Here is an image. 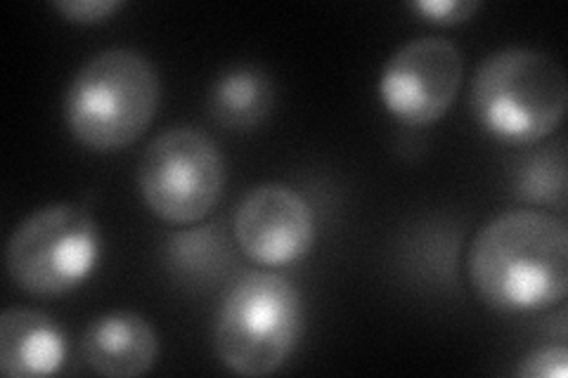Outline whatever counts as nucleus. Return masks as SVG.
<instances>
[{"instance_id": "f257e3e1", "label": "nucleus", "mask_w": 568, "mask_h": 378, "mask_svg": "<svg viewBox=\"0 0 568 378\" xmlns=\"http://www.w3.org/2000/svg\"><path fill=\"white\" fill-rule=\"evenodd\" d=\"M478 298L500 313H542L568 292V229L559 215L511 208L490 218L469 246Z\"/></svg>"}, {"instance_id": "f03ea898", "label": "nucleus", "mask_w": 568, "mask_h": 378, "mask_svg": "<svg viewBox=\"0 0 568 378\" xmlns=\"http://www.w3.org/2000/svg\"><path fill=\"white\" fill-rule=\"evenodd\" d=\"M162 102V79L145 52L110 48L93 55L64 93L69 133L93 152H119L142 137Z\"/></svg>"}, {"instance_id": "7ed1b4c3", "label": "nucleus", "mask_w": 568, "mask_h": 378, "mask_svg": "<svg viewBox=\"0 0 568 378\" xmlns=\"http://www.w3.org/2000/svg\"><path fill=\"white\" fill-rule=\"evenodd\" d=\"M471 112L478 125L507 145H538L566 114L568 83L561 64L532 48L495 50L471 81Z\"/></svg>"}, {"instance_id": "20e7f679", "label": "nucleus", "mask_w": 568, "mask_h": 378, "mask_svg": "<svg viewBox=\"0 0 568 378\" xmlns=\"http://www.w3.org/2000/svg\"><path fill=\"white\" fill-rule=\"evenodd\" d=\"M304 331V298L277 273H248L227 292L213 344L221 362L237 376L275 374L294 353Z\"/></svg>"}, {"instance_id": "39448f33", "label": "nucleus", "mask_w": 568, "mask_h": 378, "mask_svg": "<svg viewBox=\"0 0 568 378\" xmlns=\"http://www.w3.org/2000/svg\"><path fill=\"white\" fill-rule=\"evenodd\" d=\"M102 237L91 211L48 204L17 225L6 246L10 279L29 296H64L95 273Z\"/></svg>"}, {"instance_id": "423d86ee", "label": "nucleus", "mask_w": 568, "mask_h": 378, "mask_svg": "<svg viewBox=\"0 0 568 378\" xmlns=\"http://www.w3.org/2000/svg\"><path fill=\"white\" fill-rule=\"evenodd\" d=\"M225 159L216 140L178 125L156 135L138 164V190L148 208L171 225H194L219 206Z\"/></svg>"}, {"instance_id": "0eeeda50", "label": "nucleus", "mask_w": 568, "mask_h": 378, "mask_svg": "<svg viewBox=\"0 0 568 378\" xmlns=\"http://www.w3.org/2000/svg\"><path fill=\"white\" fill-rule=\"evenodd\" d=\"M462 76V50L440 35H422L388 58L379 76V98L390 116L419 129L448 114Z\"/></svg>"}, {"instance_id": "6e6552de", "label": "nucleus", "mask_w": 568, "mask_h": 378, "mask_svg": "<svg viewBox=\"0 0 568 378\" xmlns=\"http://www.w3.org/2000/svg\"><path fill=\"white\" fill-rule=\"evenodd\" d=\"M233 232L246 258L265 267H282L311 254L315 215L306 196L294 187L265 183L240 202Z\"/></svg>"}, {"instance_id": "1a4fd4ad", "label": "nucleus", "mask_w": 568, "mask_h": 378, "mask_svg": "<svg viewBox=\"0 0 568 378\" xmlns=\"http://www.w3.org/2000/svg\"><path fill=\"white\" fill-rule=\"evenodd\" d=\"M159 357V336L152 324L131 310L100 315L81 336L85 367L110 378L148 374Z\"/></svg>"}, {"instance_id": "9d476101", "label": "nucleus", "mask_w": 568, "mask_h": 378, "mask_svg": "<svg viewBox=\"0 0 568 378\" xmlns=\"http://www.w3.org/2000/svg\"><path fill=\"white\" fill-rule=\"evenodd\" d=\"M67 362V338L55 319L33 308L0 315V371L8 378L58 374Z\"/></svg>"}, {"instance_id": "9b49d317", "label": "nucleus", "mask_w": 568, "mask_h": 378, "mask_svg": "<svg viewBox=\"0 0 568 378\" xmlns=\"http://www.w3.org/2000/svg\"><path fill=\"white\" fill-rule=\"evenodd\" d=\"M275 106V85L268 71L256 64L225 69L213 81L209 93V114L213 123L230 133H248L271 116Z\"/></svg>"}, {"instance_id": "f8f14e48", "label": "nucleus", "mask_w": 568, "mask_h": 378, "mask_svg": "<svg viewBox=\"0 0 568 378\" xmlns=\"http://www.w3.org/2000/svg\"><path fill=\"white\" fill-rule=\"evenodd\" d=\"M514 194L532 206L566 211V150L564 142L528 154L514 173Z\"/></svg>"}, {"instance_id": "ddd939ff", "label": "nucleus", "mask_w": 568, "mask_h": 378, "mask_svg": "<svg viewBox=\"0 0 568 378\" xmlns=\"http://www.w3.org/2000/svg\"><path fill=\"white\" fill-rule=\"evenodd\" d=\"M169 258L173 269L185 277H211L223 267L225 242L213 227L181 232L169 242Z\"/></svg>"}, {"instance_id": "4468645a", "label": "nucleus", "mask_w": 568, "mask_h": 378, "mask_svg": "<svg viewBox=\"0 0 568 378\" xmlns=\"http://www.w3.org/2000/svg\"><path fill=\"white\" fill-rule=\"evenodd\" d=\"M410 8L417 14H422L424 20L443 27H453L471 20L478 8H481V3H478V0H415Z\"/></svg>"}, {"instance_id": "2eb2a0df", "label": "nucleus", "mask_w": 568, "mask_h": 378, "mask_svg": "<svg viewBox=\"0 0 568 378\" xmlns=\"http://www.w3.org/2000/svg\"><path fill=\"white\" fill-rule=\"evenodd\" d=\"M524 378H566L568 350L564 346H542L528 353L517 369Z\"/></svg>"}, {"instance_id": "dca6fc26", "label": "nucleus", "mask_w": 568, "mask_h": 378, "mask_svg": "<svg viewBox=\"0 0 568 378\" xmlns=\"http://www.w3.org/2000/svg\"><path fill=\"white\" fill-rule=\"evenodd\" d=\"M52 10L60 12L64 20L77 24H100L110 20L123 6V0H55Z\"/></svg>"}]
</instances>
